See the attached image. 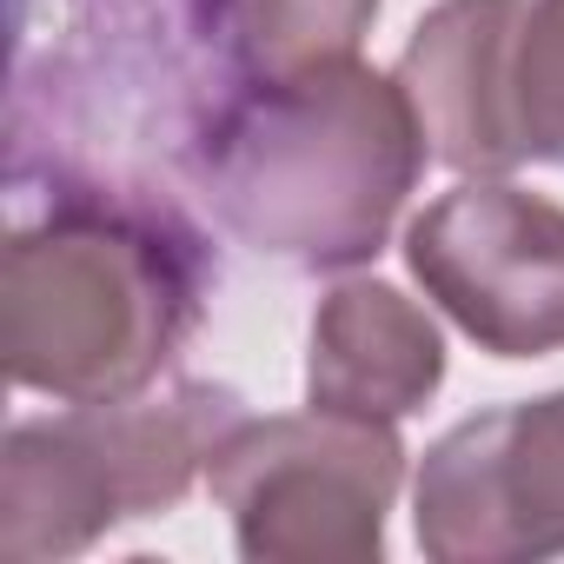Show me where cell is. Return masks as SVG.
<instances>
[{"instance_id":"9","label":"cell","mask_w":564,"mask_h":564,"mask_svg":"<svg viewBox=\"0 0 564 564\" xmlns=\"http://www.w3.org/2000/svg\"><path fill=\"white\" fill-rule=\"evenodd\" d=\"M379 0H226V54L239 80H286L359 61Z\"/></svg>"},{"instance_id":"7","label":"cell","mask_w":564,"mask_h":564,"mask_svg":"<svg viewBox=\"0 0 564 564\" xmlns=\"http://www.w3.org/2000/svg\"><path fill=\"white\" fill-rule=\"evenodd\" d=\"M531 0H438L399 54V87L438 166L491 180L524 166L518 133V34Z\"/></svg>"},{"instance_id":"3","label":"cell","mask_w":564,"mask_h":564,"mask_svg":"<svg viewBox=\"0 0 564 564\" xmlns=\"http://www.w3.org/2000/svg\"><path fill=\"white\" fill-rule=\"evenodd\" d=\"M239 419V392L186 379L14 425L0 445V551L14 564L74 557L127 518L180 505Z\"/></svg>"},{"instance_id":"2","label":"cell","mask_w":564,"mask_h":564,"mask_svg":"<svg viewBox=\"0 0 564 564\" xmlns=\"http://www.w3.org/2000/svg\"><path fill=\"white\" fill-rule=\"evenodd\" d=\"M199 246L153 206L74 193L0 265V352L21 392L107 405L147 392L199 326Z\"/></svg>"},{"instance_id":"1","label":"cell","mask_w":564,"mask_h":564,"mask_svg":"<svg viewBox=\"0 0 564 564\" xmlns=\"http://www.w3.org/2000/svg\"><path fill=\"white\" fill-rule=\"evenodd\" d=\"M432 147L399 74L359 61L239 80L199 127V186L219 226L300 272L366 265L405 213Z\"/></svg>"},{"instance_id":"4","label":"cell","mask_w":564,"mask_h":564,"mask_svg":"<svg viewBox=\"0 0 564 564\" xmlns=\"http://www.w3.org/2000/svg\"><path fill=\"white\" fill-rule=\"evenodd\" d=\"M206 485L252 564H372L405 485V445L392 419L326 405L272 419L246 412L219 438Z\"/></svg>"},{"instance_id":"10","label":"cell","mask_w":564,"mask_h":564,"mask_svg":"<svg viewBox=\"0 0 564 564\" xmlns=\"http://www.w3.org/2000/svg\"><path fill=\"white\" fill-rule=\"evenodd\" d=\"M518 133L531 160L564 166V0H531L518 34Z\"/></svg>"},{"instance_id":"8","label":"cell","mask_w":564,"mask_h":564,"mask_svg":"<svg viewBox=\"0 0 564 564\" xmlns=\"http://www.w3.org/2000/svg\"><path fill=\"white\" fill-rule=\"evenodd\" d=\"M445 386V339L386 279H339L306 333V405L352 419H412Z\"/></svg>"},{"instance_id":"5","label":"cell","mask_w":564,"mask_h":564,"mask_svg":"<svg viewBox=\"0 0 564 564\" xmlns=\"http://www.w3.org/2000/svg\"><path fill=\"white\" fill-rule=\"evenodd\" d=\"M425 300L491 359L564 352V206L505 173L438 193L405 226Z\"/></svg>"},{"instance_id":"6","label":"cell","mask_w":564,"mask_h":564,"mask_svg":"<svg viewBox=\"0 0 564 564\" xmlns=\"http://www.w3.org/2000/svg\"><path fill=\"white\" fill-rule=\"evenodd\" d=\"M412 524L438 564L564 557V392L458 419L419 458Z\"/></svg>"}]
</instances>
